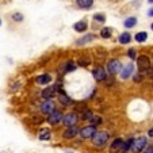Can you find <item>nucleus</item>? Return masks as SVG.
<instances>
[{
    "label": "nucleus",
    "mask_w": 153,
    "mask_h": 153,
    "mask_svg": "<svg viewBox=\"0 0 153 153\" xmlns=\"http://www.w3.org/2000/svg\"><path fill=\"white\" fill-rule=\"evenodd\" d=\"M107 141H108V133H107V131H96V134L92 137L94 145L98 148L104 146Z\"/></svg>",
    "instance_id": "f257e3e1"
},
{
    "label": "nucleus",
    "mask_w": 153,
    "mask_h": 153,
    "mask_svg": "<svg viewBox=\"0 0 153 153\" xmlns=\"http://www.w3.org/2000/svg\"><path fill=\"white\" fill-rule=\"evenodd\" d=\"M145 146H146V138L145 137H140V138L134 140L133 146H131V152H134V153L144 152Z\"/></svg>",
    "instance_id": "f03ea898"
},
{
    "label": "nucleus",
    "mask_w": 153,
    "mask_h": 153,
    "mask_svg": "<svg viewBox=\"0 0 153 153\" xmlns=\"http://www.w3.org/2000/svg\"><path fill=\"white\" fill-rule=\"evenodd\" d=\"M122 64L119 60H111L108 61V64H107V71L111 73V75H115V73L118 72H122Z\"/></svg>",
    "instance_id": "7ed1b4c3"
},
{
    "label": "nucleus",
    "mask_w": 153,
    "mask_h": 153,
    "mask_svg": "<svg viewBox=\"0 0 153 153\" xmlns=\"http://www.w3.org/2000/svg\"><path fill=\"white\" fill-rule=\"evenodd\" d=\"M137 65H138L140 71H145V72H146V71L150 68V60H149V57H148V56H145V54L137 57Z\"/></svg>",
    "instance_id": "20e7f679"
},
{
    "label": "nucleus",
    "mask_w": 153,
    "mask_h": 153,
    "mask_svg": "<svg viewBox=\"0 0 153 153\" xmlns=\"http://www.w3.org/2000/svg\"><path fill=\"white\" fill-rule=\"evenodd\" d=\"M79 121V117L76 115L75 113H69V114H67V115L64 117V119H62V122H64V125L67 127H72V126H75L76 125V122Z\"/></svg>",
    "instance_id": "39448f33"
},
{
    "label": "nucleus",
    "mask_w": 153,
    "mask_h": 153,
    "mask_svg": "<svg viewBox=\"0 0 153 153\" xmlns=\"http://www.w3.org/2000/svg\"><path fill=\"white\" fill-rule=\"evenodd\" d=\"M95 134H96V129H95V126H92V125L85 126L80 130V136L83 137V138H92Z\"/></svg>",
    "instance_id": "423d86ee"
},
{
    "label": "nucleus",
    "mask_w": 153,
    "mask_h": 153,
    "mask_svg": "<svg viewBox=\"0 0 153 153\" xmlns=\"http://www.w3.org/2000/svg\"><path fill=\"white\" fill-rule=\"evenodd\" d=\"M123 144L125 141L122 138H115L110 145V153H118V152H122V148H123Z\"/></svg>",
    "instance_id": "0eeeda50"
},
{
    "label": "nucleus",
    "mask_w": 153,
    "mask_h": 153,
    "mask_svg": "<svg viewBox=\"0 0 153 153\" xmlns=\"http://www.w3.org/2000/svg\"><path fill=\"white\" fill-rule=\"evenodd\" d=\"M64 119L62 117V113H61L60 110H54L52 114L49 115V118H48V122H49L50 125H57L58 122H61Z\"/></svg>",
    "instance_id": "6e6552de"
},
{
    "label": "nucleus",
    "mask_w": 153,
    "mask_h": 153,
    "mask_svg": "<svg viewBox=\"0 0 153 153\" xmlns=\"http://www.w3.org/2000/svg\"><path fill=\"white\" fill-rule=\"evenodd\" d=\"M58 90L57 85H50V87H46L45 90L42 91V98L45 99V100H49L50 98H53L56 94V91Z\"/></svg>",
    "instance_id": "1a4fd4ad"
},
{
    "label": "nucleus",
    "mask_w": 153,
    "mask_h": 153,
    "mask_svg": "<svg viewBox=\"0 0 153 153\" xmlns=\"http://www.w3.org/2000/svg\"><path fill=\"white\" fill-rule=\"evenodd\" d=\"M41 111L43 114H52L54 111V103L52 100H45L42 104H41Z\"/></svg>",
    "instance_id": "9d476101"
},
{
    "label": "nucleus",
    "mask_w": 153,
    "mask_h": 153,
    "mask_svg": "<svg viewBox=\"0 0 153 153\" xmlns=\"http://www.w3.org/2000/svg\"><path fill=\"white\" fill-rule=\"evenodd\" d=\"M92 75H94V79L98 81H103L104 79H106V71H104V68L102 67H96L95 69L92 71Z\"/></svg>",
    "instance_id": "9b49d317"
},
{
    "label": "nucleus",
    "mask_w": 153,
    "mask_h": 153,
    "mask_svg": "<svg viewBox=\"0 0 153 153\" xmlns=\"http://www.w3.org/2000/svg\"><path fill=\"white\" fill-rule=\"evenodd\" d=\"M133 71H134V65H133V64H127L126 67L122 69L121 77H122V79H129L130 76L133 75Z\"/></svg>",
    "instance_id": "f8f14e48"
},
{
    "label": "nucleus",
    "mask_w": 153,
    "mask_h": 153,
    "mask_svg": "<svg viewBox=\"0 0 153 153\" xmlns=\"http://www.w3.org/2000/svg\"><path fill=\"white\" fill-rule=\"evenodd\" d=\"M77 133H79V129L76 126H72V127H68V129L64 131L62 137L64 138H73Z\"/></svg>",
    "instance_id": "ddd939ff"
},
{
    "label": "nucleus",
    "mask_w": 153,
    "mask_h": 153,
    "mask_svg": "<svg viewBox=\"0 0 153 153\" xmlns=\"http://www.w3.org/2000/svg\"><path fill=\"white\" fill-rule=\"evenodd\" d=\"M73 29H75L76 31H79V33H83V31H85V30L88 29V25H87L85 20H80V22H76V23L73 25Z\"/></svg>",
    "instance_id": "4468645a"
},
{
    "label": "nucleus",
    "mask_w": 153,
    "mask_h": 153,
    "mask_svg": "<svg viewBox=\"0 0 153 153\" xmlns=\"http://www.w3.org/2000/svg\"><path fill=\"white\" fill-rule=\"evenodd\" d=\"M50 81H52V76L50 75H39L37 77V83L38 84H42V85H46V84H49Z\"/></svg>",
    "instance_id": "2eb2a0df"
},
{
    "label": "nucleus",
    "mask_w": 153,
    "mask_h": 153,
    "mask_svg": "<svg viewBox=\"0 0 153 153\" xmlns=\"http://www.w3.org/2000/svg\"><path fill=\"white\" fill-rule=\"evenodd\" d=\"M38 138H39L41 141H48V140H50V130L49 129H41L39 134H38Z\"/></svg>",
    "instance_id": "dca6fc26"
},
{
    "label": "nucleus",
    "mask_w": 153,
    "mask_h": 153,
    "mask_svg": "<svg viewBox=\"0 0 153 153\" xmlns=\"http://www.w3.org/2000/svg\"><path fill=\"white\" fill-rule=\"evenodd\" d=\"M58 100H60V103H61V104H64V106H68V104L72 103V99H71L68 95H65V94H64L62 91L60 92V96H58Z\"/></svg>",
    "instance_id": "f3484780"
},
{
    "label": "nucleus",
    "mask_w": 153,
    "mask_h": 153,
    "mask_svg": "<svg viewBox=\"0 0 153 153\" xmlns=\"http://www.w3.org/2000/svg\"><path fill=\"white\" fill-rule=\"evenodd\" d=\"M136 25H137V18L136 16H130L123 22V26L126 27V29H131V27H134Z\"/></svg>",
    "instance_id": "a211bd4d"
},
{
    "label": "nucleus",
    "mask_w": 153,
    "mask_h": 153,
    "mask_svg": "<svg viewBox=\"0 0 153 153\" xmlns=\"http://www.w3.org/2000/svg\"><path fill=\"white\" fill-rule=\"evenodd\" d=\"M76 3L80 8H90V7H92L94 0H76Z\"/></svg>",
    "instance_id": "6ab92c4d"
},
{
    "label": "nucleus",
    "mask_w": 153,
    "mask_h": 153,
    "mask_svg": "<svg viewBox=\"0 0 153 153\" xmlns=\"http://www.w3.org/2000/svg\"><path fill=\"white\" fill-rule=\"evenodd\" d=\"M130 41H131V35H130L129 33H122V34L119 35V42H121L122 45H126Z\"/></svg>",
    "instance_id": "aec40b11"
},
{
    "label": "nucleus",
    "mask_w": 153,
    "mask_h": 153,
    "mask_svg": "<svg viewBox=\"0 0 153 153\" xmlns=\"http://www.w3.org/2000/svg\"><path fill=\"white\" fill-rule=\"evenodd\" d=\"M92 39H94V34H87V35H84L83 38L76 41V45H84V43L90 42V41H92Z\"/></svg>",
    "instance_id": "412c9836"
},
{
    "label": "nucleus",
    "mask_w": 153,
    "mask_h": 153,
    "mask_svg": "<svg viewBox=\"0 0 153 153\" xmlns=\"http://www.w3.org/2000/svg\"><path fill=\"white\" fill-rule=\"evenodd\" d=\"M134 39L137 41V42H140V43H142V42H145V41L148 39V34L145 31H140V33H137L136 34V37H134Z\"/></svg>",
    "instance_id": "4be33fe9"
},
{
    "label": "nucleus",
    "mask_w": 153,
    "mask_h": 153,
    "mask_svg": "<svg viewBox=\"0 0 153 153\" xmlns=\"http://www.w3.org/2000/svg\"><path fill=\"white\" fill-rule=\"evenodd\" d=\"M111 34H113V29H111V27H103V29L100 30V35L103 38H110Z\"/></svg>",
    "instance_id": "5701e85b"
},
{
    "label": "nucleus",
    "mask_w": 153,
    "mask_h": 153,
    "mask_svg": "<svg viewBox=\"0 0 153 153\" xmlns=\"http://www.w3.org/2000/svg\"><path fill=\"white\" fill-rule=\"evenodd\" d=\"M64 67H65V69H64L65 72H73L76 69V64L73 61H68V62H65Z\"/></svg>",
    "instance_id": "b1692460"
},
{
    "label": "nucleus",
    "mask_w": 153,
    "mask_h": 153,
    "mask_svg": "<svg viewBox=\"0 0 153 153\" xmlns=\"http://www.w3.org/2000/svg\"><path fill=\"white\" fill-rule=\"evenodd\" d=\"M77 64H79V65H80V67H87V65H90V64H91V60H90V58H80V60H79L77 61Z\"/></svg>",
    "instance_id": "393cba45"
},
{
    "label": "nucleus",
    "mask_w": 153,
    "mask_h": 153,
    "mask_svg": "<svg viewBox=\"0 0 153 153\" xmlns=\"http://www.w3.org/2000/svg\"><path fill=\"white\" fill-rule=\"evenodd\" d=\"M100 123H102L100 117H92V118H91V125H92V126H96V125H100Z\"/></svg>",
    "instance_id": "a878e982"
},
{
    "label": "nucleus",
    "mask_w": 153,
    "mask_h": 153,
    "mask_svg": "<svg viewBox=\"0 0 153 153\" xmlns=\"http://www.w3.org/2000/svg\"><path fill=\"white\" fill-rule=\"evenodd\" d=\"M94 19L98 20V22H102V23H103L104 20H106V16H104L103 14H95V15H94Z\"/></svg>",
    "instance_id": "bb28decb"
},
{
    "label": "nucleus",
    "mask_w": 153,
    "mask_h": 153,
    "mask_svg": "<svg viewBox=\"0 0 153 153\" xmlns=\"http://www.w3.org/2000/svg\"><path fill=\"white\" fill-rule=\"evenodd\" d=\"M92 113H91V111L90 110H85V111H84V114H83V117H81V118H83V119H85V121H87V119H90V121H91V118H92Z\"/></svg>",
    "instance_id": "cd10ccee"
},
{
    "label": "nucleus",
    "mask_w": 153,
    "mask_h": 153,
    "mask_svg": "<svg viewBox=\"0 0 153 153\" xmlns=\"http://www.w3.org/2000/svg\"><path fill=\"white\" fill-rule=\"evenodd\" d=\"M12 19L16 20V22H22V20H23V15L19 14V12H16V14H12Z\"/></svg>",
    "instance_id": "c85d7f7f"
},
{
    "label": "nucleus",
    "mask_w": 153,
    "mask_h": 153,
    "mask_svg": "<svg viewBox=\"0 0 153 153\" xmlns=\"http://www.w3.org/2000/svg\"><path fill=\"white\" fill-rule=\"evenodd\" d=\"M127 56H129V58L134 60V58H136V50H134V49H129V52H127Z\"/></svg>",
    "instance_id": "c756f323"
},
{
    "label": "nucleus",
    "mask_w": 153,
    "mask_h": 153,
    "mask_svg": "<svg viewBox=\"0 0 153 153\" xmlns=\"http://www.w3.org/2000/svg\"><path fill=\"white\" fill-rule=\"evenodd\" d=\"M142 153H153V148L152 146H149V148H146V149L144 150Z\"/></svg>",
    "instance_id": "7c9ffc66"
},
{
    "label": "nucleus",
    "mask_w": 153,
    "mask_h": 153,
    "mask_svg": "<svg viewBox=\"0 0 153 153\" xmlns=\"http://www.w3.org/2000/svg\"><path fill=\"white\" fill-rule=\"evenodd\" d=\"M146 73H148V76H153V69L152 68H149V69L146 71Z\"/></svg>",
    "instance_id": "2f4dec72"
},
{
    "label": "nucleus",
    "mask_w": 153,
    "mask_h": 153,
    "mask_svg": "<svg viewBox=\"0 0 153 153\" xmlns=\"http://www.w3.org/2000/svg\"><path fill=\"white\" fill-rule=\"evenodd\" d=\"M148 15H149V16H153V7L149 10V11H148Z\"/></svg>",
    "instance_id": "473e14b6"
},
{
    "label": "nucleus",
    "mask_w": 153,
    "mask_h": 153,
    "mask_svg": "<svg viewBox=\"0 0 153 153\" xmlns=\"http://www.w3.org/2000/svg\"><path fill=\"white\" fill-rule=\"evenodd\" d=\"M148 134H149V137H153V127H152V129H149V131H148Z\"/></svg>",
    "instance_id": "72a5a7b5"
},
{
    "label": "nucleus",
    "mask_w": 153,
    "mask_h": 153,
    "mask_svg": "<svg viewBox=\"0 0 153 153\" xmlns=\"http://www.w3.org/2000/svg\"><path fill=\"white\" fill-rule=\"evenodd\" d=\"M134 80H136V81H140V80H141V76H140V75L134 76Z\"/></svg>",
    "instance_id": "f704fd0d"
},
{
    "label": "nucleus",
    "mask_w": 153,
    "mask_h": 153,
    "mask_svg": "<svg viewBox=\"0 0 153 153\" xmlns=\"http://www.w3.org/2000/svg\"><path fill=\"white\" fill-rule=\"evenodd\" d=\"M148 1H149V3H152V4H153V0H148Z\"/></svg>",
    "instance_id": "c9c22d12"
},
{
    "label": "nucleus",
    "mask_w": 153,
    "mask_h": 153,
    "mask_svg": "<svg viewBox=\"0 0 153 153\" xmlns=\"http://www.w3.org/2000/svg\"><path fill=\"white\" fill-rule=\"evenodd\" d=\"M150 27H152V30H153V23H152V25H150Z\"/></svg>",
    "instance_id": "e433bc0d"
},
{
    "label": "nucleus",
    "mask_w": 153,
    "mask_h": 153,
    "mask_svg": "<svg viewBox=\"0 0 153 153\" xmlns=\"http://www.w3.org/2000/svg\"><path fill=\"white\" fill-rule=\"evenodd\" d=\"M0 25H1V19H0Z\"/></svg>",
    "instance_id": "4c0bfd02"
},
{
    "label": "nucleus",
    "mask_w": 153,
    "mask_h": 153,
    "mask_svg": "<svg viewBox=\"0 0 153 153\" xmlns=\"http://www.w3.org/2000/svg\"><path fill=\"white\" fill-rule=\"evenodd\" d=\"M67 153H73V152H67Z\"/></svg>",
    "instance_id": "58836bf2"
}]
</instances>
